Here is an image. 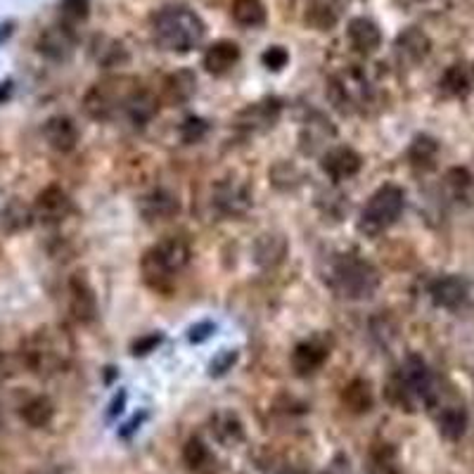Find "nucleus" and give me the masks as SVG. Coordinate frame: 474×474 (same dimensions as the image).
<instances>
[{
	"instance_id": "37",
	"label": "nucleus",
	"mask_w": 474,
	"mask_h": 474,
	"mask_svg": "<svg viewBox=\"0 0 474 474\" xmlns=\"http://www.w3.org/2000/svg\"><path fill=\"white\" fill-rule=\"evenodd\" d=\"M102 44V48H95V60L102 64V67H117V64H121V62H126V53H123V48L119 44H114V41H100Z\"/></svg>"
},
{
	"instance_id": "21",
	"label": "nucleus",
	"mask_w": 474,
	"mask_h": 474,
	"mask_svg": "<svg viewBox=\"0 0 474 474\" xmlns=\"http://www.w3.org/2000/svg\"><path fill=\"white\" fill-rule=\"evenodd\" d=\"M327 361V349L321 346L318 342H302L295 346L292 352V368L299 377H308L318 372L323 368V363Z\"/></svg>"
},
{
	"instance_id": "35",
	"label": "nucleus",
	"mask_w": 474,
	"mask_h": 474,
	"mask_svg": "<svg viewBox=\"0 0 474 474\" xmlns=\"http://www.w3.org/2000/svg\"><path fill=\"white\" fill-rule=\"evenodd\" d=\"M91 15V0H62L60 3V24L74 31L83 24Z\"/></svg>"
},
{
	"instance_id": "11",
	"label": "nucleus",
	"mask_w": 474,
	"mask_h": 474,
	"mask_svg": "<svg viewBox=\"0 0 474 474\" xmlns=\"http://www.w3.org/2000/svg\"><path fill=\"white\" fill-rule=\"evenodd\" d=\"M74 31L67 29L64 24L48 26V29L41 31V36L36 41L38 53L53 62H67L72 53H74Z\"/></svg>"
},
{
	"instance_id": "34",
	"label": "nucleus",
	"mask_w": 474,
	"mask_h": 474,
	"mask_svg": "<svg viewBox=\"0 0 474 474\" xmlns=\"http://www.w3.org/2000/svg\"><path fill=\"white\" fill-rule=\"evenodd\" d=\"M157 98H152L150 92L145 91H138L133 98L129 100V105H126V114H129V119L133 123H138V126H145L148 121H152L154 114H157Z\"/></svg>"
},
{
	"instance_id": "30",
	"label": "nucleus",
	"mask_w": 474,
	"mask_h": 474,
	"mask_svg": "<svg viewBox=\"0 0 474 474\" xmlns=\"http://www.w3.org/2000/svg\"><path fill=\"white\" fill-rule=\"evenodd\" d=\"M249 204H252V198L240 185H221L216 190V207L226 216H242L249 209Z\"/></svg>"
},
{
	"instance_id": "25",
	"label": "nucleus",
	"mask_w": 474,
	"mask_h": 474,
	"mask_svg": "<svg viewBox=\"0 0 474 474\" xmlns=\"http://www.w3.org/2000/svg\"><path fill=\"white\" fill-rule=\"evenodd\" d=\"M444 188L453 202L462 207H472L474 204V173L465 167H453L446 171Z\"/></svg>"
},
{
	"instance_id": "38",
	"label": "nucleus",
	"mask_w": 474,
	"mask_h": 474,
	"mask_svg": "<svg viewBox=\"0 0 474 474\" xmlns=\"http://www.w3.org/2000/svg\"><path fill=\"white\" fill-rule=\"evenodd\" d=\"M207 131H209V126H207L204 119L190 117L185 119L183 126H180V138H183V142H188V145H195V142H199L207 136Z\"/></svg>"
},
{
	"instance_id": "19",
	"label": "nucleus",
	"mask_w": 474,
	"mask_h": 474,
	"mask_svg": "<svg viewBox=\"0 0 474 474\" xmlns=\"http://www.w3.org/2000/svg\"><path fill=\"white\" fill-rule=\"evenodd\" d=\"M287 256V240L283 233H264L254 242V261L261 268H276Z\"/></svg>"
},
{
	"instance_id": "8",
	"label": "nucleus",
	"mask_w": 474,
	"mask_h": 474,
	"mask_svg": "<svg viewBox=\"0 0 474 474\" xmlns=\"http://www.w3.org/2000/svg\"><path fill=\"white\" fill-rule=\"evenodd\" d=\"M74 211V204L72 198L67 195L64 188L60 185H48L44 190L36 195V202H34V214L41 223L45 226H57L67 218L69 214Z\"/></svg>"
},
{
	"instance_id": "3",
	"label": "nucleus",
	"mask_w": 474,
	"mask_h": 474,
	"mask_svg": "<svg viewBox=\"0 0 474 474\" xmlns=\"http://www.w3.org/2000/svg\"><path fill=\"white\" fill-rule=\"evenodd\" d=\"M72 344L67 334L53 327L36 330L22 346V365L34 375H53L67 368Z\"/></svg>"
},
{
	"instance_id": "39",
	"label": "nucleus",
	"mask_w": 474,
	"mask_h": 474,
	"mask_svg": "<svg viewBox=\"0 0 474 474\" xmlns=\"http://www.w3.org/2000/svg\"><path fill=\"white\" fill-rule=\"evenodd\" d=\"M261 62H264V67L273 69V72H280L283 67H287V62H290V53H287L283 45H271V48L266 50L264 55H261Z\"/></svg>"
},
{
	"instance_id": "26",
	"label": "nucleus",
	"mask_w": 474,
	"mask_h": 474,
	"mask_svg": "<svg viewBox=\"0 0 474 474\" xmlns=\"http://www.w3.org/2000/svg\"><path fill=\"white\" fill-rule=\"evenodd\" d=\"M19 418L31 430H44L53 422L55 418V403L48 399V396H31L29 401H24L19 406Z\"/></svg>"
},
{
	"instance_id": "45",
	"label": "nucleus",
	"mask_w": 474,
	"mask_h": 474,
	"mask_svg": "<svg viewBox=\"0 0 474 474\" xmlns=\"http://www.w3.org/2000/svg\"><path fill=\"white\" fill-rule=\"evenodd\" d=\"M123 406H126V392H121V394H119L117 399L111 401L110 413H107V420H114L119 413H123Z\"/></svg>"
},
{
	"instance_id": "43",
	"label": "nucleus",
	"mask_w": 474,
	"mask_h": 474,
	"mask_svg": "<svg viewBox=\"0 0 474 474\" xmlns=\"http://www.w3.org/2000/svg\"><path fill=\"white\" fill-rule=\"evenodd\" d=\"M15 372V363H13V358L7 356L3 349H0V384L5 382V380H10Z\"/></svg>"
},
{
	"instance_id": "10",
	"label": "nucleus",
	"mask_w": 474,
	"mask_h": 474,
	"mask_svg": "<svg viewBox=\"0 0 474 474\" xmlns=\"http://www.w3.org/2000/svg\"><path fill=\"white\" fill-rule=\"evenodd\" d=\"M361 167H363V160L352 148H330L321 157V169L325 171L327 179H333L334 183L353 179L361 171Z\"/></svg>"
},
{
	"instance_id": "6",
	"label": "nucleus",
	"mask_w": 474,
	"mask_h": 474,
	"mask_svg": "<svg viewBox=\"0 0 474 474\" xmlns=\"http://www.w3.org/2000/svg\"><path fill=\"white\" fill-rule=\"evenodd\" d=\"M140 91L133 76H110L98 81L83 98V111L95 121H110L119 110H126L129 100Z\"/></svg>"
},
{
	"instance_id": "44",
	"label": "nucleus",
	"mask_w": 474,
	"mask_h": 474,
	"mask_svg": "<svg viewBox=\"0 0 474 474\" xmlns=\"http://www.w3.org/2000/svg\"><path fill=\"white\" fill-rule=\"evenodd\" d=\"M145 420H148V413H140V415H136V418L131 420L129 425H126V427H123L121 431H119V437H121V439H129L131 434H133V431H138V430H140V425H142V422H145Z\"/></svg>"
},
{
	"instance_id": "28",
	"label": "nucleus",
	"mask_w": 474,
	"mask_h": 474,
	"mask_svg": "<svg viewBox=\"0 0 474 474\" xmlns=\"http://www.w3.org/2000/svg\"><path fill=\"white\" fill-rule=\"evenodd\" d=\"M198 91V79L188 69H180L164 81V100L169 105H185Z\"/></svg>"
},
{
	"instance_id": "9",
	"label": "nucleus",
	"mask_w": 474,
	"mask_h": 474,
	"mask_svg": "<svg viewBox=\"0 0 474 474\" xmlns=\"http://www.w3.org/2000/svg\"><path fill=\"white\" fill-rule=\"evenodd\" d=\"M67 304H69V314L81 325H88V323L95 321L98 315V299H95V292L88 285V280L83 276H72L67 283Z\"/></svg>"
},
{
	"instance_id": "41",
	"label": "nucleus",
	"mask_w": 474,
	"mask_h": 474,
	"mask_svg": "<svg viewBox=\"0 0 474 474\" xmlns=\"http://www.w3.org/2000/svg\"><path fill=\"white\" fill-rule=\"evenodd\" d=\"M161 334H148V337H140L133 344V356H145V353L154 352V346L161 344Z\"/></svg>"
},
{
	"instance_id": "12",
	"label": "nucleus",
	"mask_w": 474,
	"mask_h": 474,
	"mask_svg": "<svg viewBox=\"0 0 474 474\" xmlns=\"http://www.w3.org/2000/svg\"><path fill=\"white\" fill-rule=\"evenodd\" d=\"M44 138L50 148L60 154H67L79 145V126L72 117H64V114H55L44 123Z\"/></svg>"
},
{
	"instance_id": "5",
	"label": "nucleus",
	"mask_w": 474,
	"mask_h": 474,
	"mask_svg": "<svg viewBox=\"0 0 474 474\" xmlns=\"http://www.w3.org/2000/svg\"><path fill=\"white\" fill-rule=\"evenodd\" d=\"M380 271L370 261L361 259L356 254H344L339 256L333 266V283L334 292L352 302H363L375 295L380 287Z\"/></svg>"
},
{
	"instance_id": "32",
	"label": "nucleus",
	"mask_w": 474,
	"mask_h": 474,
	"mask_svg": "<svg viewBox=\"0 0 474 474\" xmlns=\"http://www.w3.org/2000/svg\"><path fill=\"white\" fill-rule=\"evenodd\" d=\"M233 19L247 29L266 24V7L261 0H233Z\"/></svg>"
},
{
	"instance_id": "36",
	"label": "nucleus",
	"mask_w": 474,
	"mask_h": 474,
	"mask_svg": "<svg viewBox=\"0 0 474 474\" xmlns=\"http://www.w3.org/2000/svg\"><path fill=\"white\" fill-rule=\"evenodd\" d=\"M441 86L450 95H465L469 91V74L468 69L462 64H453V67L446 69L444 79H441Z\"/></svg>"
},
{
	"instance_id": "46",
	"label": "nucleus",
	"mask_w": 474,
	"mask_h": 474,
	"mask_svg": "<svg viewBox=\"0 0 474 474\" xmlns=\"http://www.w3.org/2000/svg\"><path fill=\"white\" fill-rule=\"evenodd\" d=\"M0 427H3V411H0Z\"/></svg>"
},
{
	"instance_id": "23",
	"label": "nucleus",
	"mask_w": 474,
	"mask_h": 474,
	"mask_svg": "<svg viewBox=\"0 0 474 474\" xmlns=\"http://www.w3.org/2000/svg\"><path fill=\"white\" fill-rule=\"evenodd\" d=\"M280 102L277 100H261V102H254L247 110L240 111V123L245 129L252 131H264L276 126V121L280 119Z\"/></svg>"
},
{
	"instance_id": "16",
	"label": "nucleus",
	"mask_w": 474,
	"mask_h": 474,
	"mask_svg": "<svg viewBox=\"0 0 474 474\" xmlns=\"http://www.w3.org/2000/svg\"><path fill=\"white\" fill-rule=\"evenodd\" d=\"M439 408L434 413V420H437L439 434L446 439V441H460L462 434L468 431V411L462 403H444V406H431Z\"/></svg>"
},
{
	"instance_id": "33",
	"label": "nucleus",
	"mask_w": 474,
	"mask_h": 474,
	"mask_svg": "<svg viewBox=\"0 0 474 474\" xmlns=\"http://www.w3.org/2000/svg\"><path fill=\"white\" fill-rule=\"evenodd\" d=\"M183 462L185 468L190 469V472H204V469L211 468V462H214V456H211L209 446L204 444L199 437H190L185 441L183 446Z\"/></svg>"
},
{
	"instance_id": "27",
	"label": "nucleus",
	"mask_w": 474,
	"mask_h": 474,
	"mask_svg": "<svg viewBox=\"0 0 474 474\" xmlns=\"http://www.w3.org/2000/svg\"><path fill=\"white\" fill-rule=\"evenodd\" d=\"M34 221H36L34 207H29V204H24L17 198L10 199V202L3 207V211H0V226L10 235L24 233L26 228H31V223Z\"/></svg>"
},
{
	"instance_id": "31",
	"label": "nucleus",
	"mask_w": 474,
	"mask_h": 474,
	"mask_svg": "<svg viewBox=\"0 0 474 474\" xmlns=\"http://www.w3.org/2000/svg\"><path fill=\"white\" fill-rule=\"evenodd\" d=\"M430 38L420 29H408L396 38V50H399L401 60L406 62H420L425 60L430 53Z\"/></svg>"
},
{
	"instance_id": "42",
	"label": "nucleus",
	"mask_w": 474,
	"mask_h": 474,
	"mask_svg": "<svg viewBox=\"0 0 474 474\" xmlns=\"http://www.w3.org/2000/svg\"><path fill=\"white\" fill-rule=\"evenodd\" d=\"M216 327L211 325V323H199V325H192L190 327V342H195V344H199V342H204V339H209L211 334H214Z\"/></svg>"
},
{
	"instance_id": "17",
	"label": "nucleus",
	"mask_w": 474,
	"mask_h": 474,
	"mask_svg": "<svg viewBox=\"0 0 474 474\" xmlns=\"http://www.w3.org/2000/svg\"><path fill=\"white\" fill-rule=\"evenodd\" d=\"M346 36H349V44L353 45V50L358 53H375L380 45H382V31L380 26L368 17H353L349 22V29H346Z\"/></svg>"
},
{
	"instance_id": "18",
	"label": "nucleus",
	"mask_w": 474,
	"mask_h": 474,
	"mask_svg": "<svg viewBox=\"0 0 474 474\" xmlns=\"http://www.w3.org/2000/svg\"><path fill=\"white\" fill-rule=\"evenodd\" d=\"M204 69L214 76L228 74L230 69L240 62V48L233 41H216L204 53Z\"/></svg>"
},
{
	"instance_id": "4",
	"label": "nucleus",
	"mask_w": 474,
	"mask_h": 474,
	"mask_svg": "<svg viewBox=\"0 0 474 474\" xmlns=\"http://www.w3.org/2000/svg\"><path fill=\"white\" fill-rule=\"evenodd\" d=\"M190 245L183 237H167V240L157 242L142 254L140 271L145 283L154 290H167V285L173 277L190 264Z\"/></svg>"
},
{
	"instance_id": "29",
	"label": "nucleus",
	"mask_w": 474,
	"mask_h": 474,
	"mask_svg": "<svg viewBox=\"0 0 474 474\" xmlns=\"http://www.w3.org/2000/svg\"><path fill=\"white\" fill-rule=\"evenodd\" d=\"M437 160H439V142L434 140L431 136H418L411 148H408V161L413 164V169L418 171H431L437 169Z\"/></svg>"
},
{
	"instance_id": "1",
	"label": "nucleus",
	"mask_w": 474,
	"mask_h": 474,
	"mask_svg": "<svg viewBox=\"0 0 474 474\" xmlns=\"http://www.w3.org/2000/svg\"><path fill=\"white\" fill-rule=\"evenodd\" d=\"M437 394L439 389L434 375L420 356H408L387 387L389 403L406 413H413L418 403H425L430 408Z\"/></svg>"
},
{
	"instance_id": "15",
	"label": "nucleus",
	"mask_w": 474,
	"mask_h": 474,
	"mask_svg": "<svg viewBox=\"0 0 474 474\" xmlns=\"http://www.w3.org/2000/svg\"><path fill=\"white\" fill-rule=\"evenodd\" d=\"M140 214L148 223H161L171 221L173 216L180 214L179 198L169 190H152L150 195L140 199Z\"/></svg>"
},
{
	"instance_id": "40",
	"label": "nucleus",
	"mask_w": 474,
	"mask_h": 474,
	"mask_svg": "<svg viewBox=\"0 0 474 474\" xmlns=\"http://www.w3.org/2000/svg\"><path fill=\"white\" fill-rule=\"evenodd\" d=\"M237 361V352H223L221 356H216L214 361H211V375H226L230 368H233V363Z\"/></svg>"
},
{
	"instance_id": "22",
	"label": "nucleus",
	"mask_w": 474,
	"mask_h": 474,
	"mask_svg": "<svg viewBox=\"0 0 474 474\" xmlns=\"http://www.w3.org/2000/svg\"><path fill=\"white\" fill-rule=\"evenodd\" d=\"M342 403L349 413L353 415H365L372 411L375 406V392H372V384L363 377H356L352 382L346 384L344 392H342Z\"/></svg>"
},
{
	"instance_id": "20",
	"label": "nucleus",
	"mask_w": 474,
	"mask_h": 474,
	"mask_svg": "<svg viewBox=\"0 0 474 474\" xmlns=\"http://www.w3.org/2000/svg\"><path fill=\"white\" fill-rule=\"evenodd\" d=\"M346 0H308L306 5V24L315 31H330L342 17Z\"/></svg>"
},
{
	"instance_id": "13",
	"label": "nucleus",
	"mask_w": 474,
	"mask_h": 474,
	"mask_svg": "<svg viewBox=\"0 0 474 474\" xmlns=\"http://www.w3.org/2000/svg\"><path fill=\"white\" fill-rule=\"evenodd\" d=\"M209 431L211 437L223 446V449H235V446L245 444V422L240 420V415L233 411H216L209 418Z\"/></svg>"
},
{
	"instance_id": "14",
	"label": "nucleus",
	"mask_w": 474,
	"mask_h": 474,
	"mask_svg": "<svg viewBox=\"0 0 474 474\" xmlns=\"http://www.w3.org/2000/svg\"><path fill=\"white\" fill-rule=\"evenodd\" d=\"M430 295L437 306L456 311V308H460L462 304L468 302L469 285L468 280L460 276H444V277H437V280L431 283Z\"/></svg>"
},
{
	"instance_id": "7",
	"label": "nucleus",
	"mask_w": 474,
	"mask_h": 474,
	"mask_svg": "<svg viewBox=\"0 0 474 474\" xmlns=\"http://www.w3.org/2000/svg\"><path fill=\"white\" fill-rule=\"evenodd\" d=\"M403 204H406V192L401 190L399 185H382L380 190L372 192V198H370L368 204L363 207L358 228L363 230L365 235H372V237L384 233V230L392 228V226L399 221Z\"/></svg>"
},
{
	"instance_id": "24",
	"label": "nucleus",
	"mask_w": 474,
	"mask_h": 474,
	"mask_svg": "<svg viewBox=\"0 0 474 474\" xmlns=\"http://www.w3.org/2000/svg\"><path fill=\"white\" fill-rule=\"evenodd\" d=\"M333 138H334L333 123L315 114L311 121L304 123L302 136H299V142H302V145H299V148H302L304 154H315L321 152V150H325L327 140H333Z\"/></svg>"
},
{
	"instance_id": "2",
	"label": "nucleus",
	"mask_w": 474,
	"mask_h": 474,
	"mask_svg": "<svg viewBox=\"0 0 474 474\" xmlns=\"http://www.w3.org/2000/svg\"><path fill=\"white\" fill-rule=\"evenodd\" d=\"M152 34L164 50L190 53L202 45L207 26L190 7H164L152 17Z\"/></svg>"
}]
</instances>
